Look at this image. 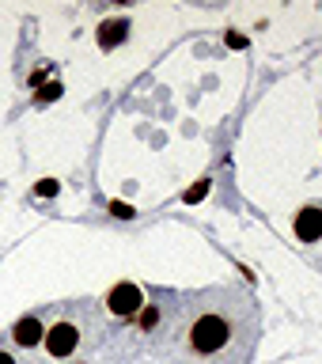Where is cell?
I'll return each mask as SVG.
<instances>
[{"instance_id": "8992f818", "label": "cell", "mask_w": 322, "mask_h": 364, "mask_svg": "<svg viewBox=\"0 0 322 364\" xmlns=\"http://www.w3.org/2000/svg\"><path fill=\"white\" fill-rule=\"evenodd\" d=\"M118 38H125V23H107V27H102V34H99V42L107 46V50H110Z\"/></svg>"}, {"instance_id": "5b68a950", "label": "cell", "mask_w": 322, "mask_h": 364, "mask_svg": "<svg viewBox=\"0 0 322 364\" xmlns=\"http://www.w3.org/2000/svg\"><path fill=\"white\" fill-rule=\"evenodd\" d=\"M296 235H300L304 243H315V239L322 235V213L318 209H304L300 216H296Z\"/></svg>"}, {"instance_id": "277c9868", "label": "cell", "mask_w": 322, "mask_h": 364, "mask_svg": "<svg viewBox=\"0 0 322 364\" xmlns=\"http://www.w3.org/2000/svg\"><path fill=\"white\" fill-rule=\"evenodd\" d=\"M110 311L114 315H136L141 311V289L136 284H118L110 292Z\"/></svg>"}, {"instance_id": "8fae6325", "label": "cell", "mask_w": 322, "mask_h": 364, "mask_svg": "<svg viewBox=\"0 0 322 364\" xmlns=\"http://www.w3.org/2000/svg\"><path fill=\"white\" fill-rule=\"evenodd\" d=\"M0 364H16V357H11V353H4V349H0Z\"/></svg>"}, {"instance_id": "30bf717a", "label": "cell", "mask_w": 322, "mask_h": 364, "mask_svg": "<svg viewBox=\"0 0 322 364\" xmlns=\"http://www.w3.org/2000/svg\"><path fill=\"white\" fill-rule=\"evenodd\" d=\"M227 46H232V50H239V46H247V38H239V34H227Z\"/></svg>"}, {"instance_id": "9c48e42d", "label": "cell", "mask_w": 322, "mask_h": 364, "mask_svg": "<svg viewBox=\"0 0 322 364\" xmlns=\"http://www.w3.org/2000/svg\"><path fill=\"white\" fill-rule=\"evenodd\" d=\"M38 193H42V198H53V193H57V186H53L50 178H45V182H38Z\"/></svg>"}, {"instance_id": "3957f363", "label": "cell", "mask_w": 322, "mask_h": 364, "mask_svg": "<svg viewBox=\"0 0 322 364\" xmlns=\"http://www.w3.org/2000/svg\"><path fill=\"white\" fill-rule=\"evenodd\" d=\"M11 338H16V346H23V349H34V346L45 341V330H42V323L34 315H23L19 323L11 326Z\"/></svg>"}, {"instance_id": "7a4b0ae2", "label": "cell", "mask_w": 322, "mask_h": 364, "mask_svg": "<svg viewBox=\"0 0 322 364\" xmlns=\"http://www.w3.org/2000/svg\"><path fill=\"white\" fill-rule=\"evenodd\" d=\"M80 346V326L76 323H53L45 330V349H50L53 360H68Z\"/></svg>"}, {"instance_id": "6da1fadb", "label": "cell", "mask_w": 322, "mask_h": 364, "mask_svg": "<svg viewBox=\"0 0 322 364\" xmlns=\"http://www.w3.org/2000/svg\"><path fill=\"white\" fill-rule=\"evenodd\" d=\"M227 341H232V326H227V318L216 315V311H205L198 323L190 326V346L198 353H220Z\"/></svg>"}, {"instance_id": "52a82bcc", "label": "cell", "mask_w": 322, "mask_h": 364, "mask_svg": "<svg viewBox=\"0 0 322 364\" xmlns=\"http://www.w3.org/2000/svg\"><path fill=\"white\" fill-rule=\"evenodd\" d=\"M156 318H159L156 307H144V311H141V326H144V330H152V326H156Z\"/></svg>"}, {"instance_id": "ba28073f", "label": "cell", "mask_w": 322, "mask_h": 364, "mask_svg": "<svg viewBox=\"0 0 322 364\" xmlns=\"http://www.w3.org/2000/svg\"><path fill=\"white\" fill-rule=\"evenodd\" d=\"M205 190H209V182H198V186L186 193V201H201V198H205Z\"/></svg>"}]
</instances>
